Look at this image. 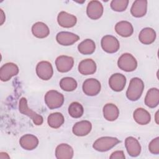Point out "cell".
Instances as JSON below:
<instances>
[{
  "label": "cell",
  "instance_id": "cell-27",
  "mask_svg": "<svg viewBox=\"0 0 159 159\" xmlns=\"http://www.w3.org/2000/svg\"><path fill=\"white\" fill-rule=\"evenodd\" d=\"M96 49V45L94 42L87 39L81 42L78 46V50L83 55H91L93 53Z\"/></svg>",
  "mask_w": 159,
  "mask_h": 159
},
{
  "label": "cell",
  "instance_id": "cell-32",
  "mask_svg": "<svg viewBox=\"0 0 159 159\" xmlns=\"http://www.w3.org/2000/svg\"><path fill=\"white\" fill-rule=\"evenodd\" d=\"M148 150L149 151L155 155H158L159 153V137H157L153 139L148 145Z\"/></svg>",
  "mask_w": 159,
  "mask_h": 159
},
{
  "label": "cell",
  "instance_id": "cell-31",
  "mask_svg": "<svg viewBox=\"0 0 159 159\" xmlns=\"http://www.w3.org/2000/svg\"><path fill=\"white\" fill-rule=\"evenodd\" d=\"M128 4V0H112L111 2V7L114 11L122 12L127 9Z\"/></svg>",
  "mask_w": 159,
  "mask_h": 159
},
{
  "label": "cell",
  "instance_id": "cell-29",
  "mask_svg": "<svg viewBox=\"0 0 159 159\" xmlns=\"http://www.w3.org/2000/svg\"><path fill=\"white\" fill-rule=\"evenodd\" d=\"M76 81L71 77L63 78L60 81V86L61 89L65 91H73L77 88Z\"/></svg>",
  "mask_w": 159,
  "mask_h": 159
},
{
  "label": "cell",
  "instance_id": "cell-4",
  "mask_svg": "<svg viewBox=\"0 0 159 159\" xmlns=\"http://www.w3.org/2000/svg\"><path fill=\"white\" fill-rule=\"evenodd\" d=\"M19 109L20 113L29 116L36 125H40L42 124L43 119L41 115L38 114L35 112L31 110L27 104V101L25 98H21L19 101Z\"/></svg>",
  "mask_w": 159,
  "mask_h": 159
},
{
  "label": "cell",
  "instance_id": "cell-20",
  "mask_svg": "<svg viewBox=\"0 0 159 159\" xmlns=\"http://www.w3.org/2000/svg\"><path fill=\"white\" fill-rule=\"evenodd\" d=\"M78 71L83 75L94 74L96 71V65L95 61L90 58L81 61L78 65Z\"/></svg>",
  "mask_w": 159,
  "mask_h": 159
},
{
  "label": "cell",
  "instance_id": "cell-10",
  "mask_svg": "<svg viewBox=\"0 0 159 159\" xmlns=\"http://www.w3.org/2000/svg\"><path fill=\"white\" fill-rule=\"evenodd\" d=\"M103 6L99 1H91L86 7V14L88 17L96 20L99 19L103 14Z\"/></svg>",
  "mask_w": 159,
  "mask_h": 159
},
{
  "label": "cell",
  "instance_id": "cell-12",
  "mask_svg": "<svg viewBox=\"0 0 159 159\" xmlns=\"http://www.w3.org/2000/svg\"><path fill=\"white\" fill-rule=\"evenodd\" d=\"M126 83L125 76L121 73H114L109 80V85L114 91L119 92L124 89Z\"/></svg>",
  "mask_w": 159,
  "mask_h": 159
},
{
  "label": "cell",
  "instance_id": "cell-14",
  "mask_svg": "<svg viewBox=\"0 0 159 159\" xmlns=\"http://www.w3.org/2000/svg\"><path fill=\"white\" fill-rule=\"evenodd\" d=\"M125 146L129 155L132 157L139 156L141 152L139 142L133 137H128L125 140Z\"/></svg>",
  "mask_w": 159,
  "mask_h": 159
},
{
  "label": "cell",
  "instance_id": "cell-7",
  "mask_svg": "<svg viewBox=\"0 0 159 159\" xmlns=\"http://www.w3.org/2000/svg\"><path fill=\"white\" fill-rule=\"evenodd\" d=\"M36 73L41 80L46 81L50 80L53 75L52 64L47 61H40L36 66Z\"/></svg>",
  "mask_w": 159,
  "mask_h": 159
},
{
  "label": "cell",
  "instance_id": "cell-25",
  "mask_svg": "<svg viewBox=\"0 0 159 159\" xmlns=\"http://www.w3.org/2000/svg\"><path fill=\"white\" fill-rule=\"evenodd\" d=\"M119 115V110L115 104L108 103L103 107V116L107 120L114 121L118 118Z\"/></svg>",
  "mask_w": 159,
  "mask_h": 159
},
{
  "label": "cell",
  "instance_id": "cell-17",
  "mask_svg": "<svg viewBox=\"0 0 159 159\" xmlns=\"http://www.w3.org/2000/svg\"><path fill=\"white\" fill-rule=\"evenodd\" d=\"M20 145L25 150H32L39 144L38 138L32 134H25L22 136L19 140Z\"/></svg>",
  "mask_w": 159,
  "mask_h": 159
},
{
  "label": "cell",
  "instance_id": "cell-23",
  "mask_svg": "<svg viewBox=\"0 0 159 159\" xmlns=\"http://www.w3.org/2000/svg\"><path fill=\"white\" fill-rule=\"evenodd\" d=\"M156 39L155 31L150 27H145L143 29L139 35V39L141 43L145 45H149L152 43Z\"/></svg>",
  "mask_w": 159,
  "mask_h": 159
},
{
  "label": "cell",
  "instance_id": "cell-1",
  "mask_svg": "<svg viewBox=\"0 0 159 159\" xmlns=\"http://www.w3.org/2000/svg\"><path fill=\"white\" fill-rule=\"evenodd\" d=\"M143 89L144 83L143 81L137 77L133 78L130 81L126 91V96L130 101H137L141 97Z\"/></svg>",
  "mask_w": 159,
  "mask_h": 159
},
{
  "label": "cell",
  "instance_id": "cell-33",
  "mask_svg": "<svg viewBox=\"0 0 159 159\" xmlns=\"http://www.w3.org/2000/svg\"><path fill=\"white\" fill-rule=\"evenodd\" d=\"M110 159H124L125 155L124 152L122 150H117L114 152L110 156Z\"/></svg>",
  "mask_w": 159,
  "mask_h": 159
},
{
  "label": "cell",
  "instance_id": "cell-16",
  "mask_svg": "<svg viewBox=\"0 0 159 159\" xmlns=\"http://www.w3.org/2000/svg\"><path fill=\"white\" fill-rule=\"evenodd\" d=\"M92 129V124L88 120H81L75 124L73 127V133L79 137L87 135Z\"/></svg>",
  "mask_w": 159,
  "mask_h": 159
},
{
  "label": "cell",
  "instance_id": "cell-24",
  "mask_svg": "<svg viewBox=\"0 0 159 159\" xmlns=\"http://www.w3.org/2000/svg\"><path fill=\"white\" fill-rule=\"evenodd\" d=\"M133 117L135 121L140 125H147L151 120L150 113L142 107L137 108L134 111Z\"/></svg>",
  "mask_w": 159,
  "mask_h": 159
},
{
  "label": "cell",
  "instance_id": "cell-3",
  "mask_svg": "<svg viewBox=\"0 0 159 159\" xmlns=\"http://www.w3.org/2000/svg\"><path fill=\"white\" fill-rule=\"evenodd\" d=\"M45 102L49 109H57L63 105L64 96L57 91L50 90L45 95Z\"/></svg>",
  "mask_w": 159,
  "mask_h": 159
},
{
  "label": "cell",
  "instance_id": "cell-26",
  "mask_svg": "<svg viewBox=\"0 0 159 159\" xmlns=\"http://www.w3.org/2000/svg\"><path fill=\"white\" fill-rule=\"evenodd\" d=\"M32 32L33 35L39 39H43L48 36L50 30L48 27L42 22H37L32 27Z\"/></svg>",
  "mask_w": 159,
  "mask_h": 159
},
{
  "label": "cell",
  "instance_id": "cell-13",
  "mask_svg": "<svg viewBox=\"0 0 159 159\" xmlns=\"http://www.w3.org/2000/svg\"><path fill=\"white\" fill-rule=\"evenodd\" d=\"M57 42L63 46L71 45L80 40V37L69 32H60L56 36Z\"/></svg>",
  "mask_w": 159,
  "mask_h": 159
},
{
  "label": "cell",
  "instance_id": "cell-15",
  "mask_svg": "<svg viewBox=\"0 0 159 159\" xmlns=\"http://www.w3.org/2000/svg\"><path fill=\"white\" fill-rule=\"evenodd\" d=\"M58 24L65 28H71L75 25L77 22L76 16L65 11H61L57 16Z\"/></svg>",
  "mask_w": 159,
  "mask_h": 159
},
{
  "label": "cell",
  "instance_id": "cell-6",
  "mask_svg": "<svg viewBox=\"0 0 159 159\" xmlns=\"http://www.w3.org/2000/svg\"><path fill=\"white\" fill-rule=\"evenodd\" d=\"M101 45L103 50L109 53L117 52L120 47L119 42L117 39L111 35L104 36L101 39Z\"/></svg>",
  "mask_w": 159,
  "mask_h": 159
},
{
  "label": "cell",
  "instance_id": "cell-21",
  "mask_svg": "<svg viewBox=\"0 0 159 159\" xmlns=\"http://www.w3.org/2000/svg\"><path fill=\"white\" fill-rule=\"evenodd\" d=\"M115 30L117 34L123 37H128L132 35L134 28L131 23L128 21L122 20L115 25Z\"/></svg>",
  "mask_w": 159,
  "mask_h": 159
},
{
  "label": "cell",
  "instance_id": "cell-30",
  "mask_svg": "<svg viewBox=\"0 0 159 159\" xmlns=\"http://www.w3.org/2000/svg\"><path fill=\"white\" fill-rule=\"evenodd\" d=\"M68 113L73 118H80L84 113V108L80 103L73 102L68 107Z\"/></svg>",
  "mask_w": 159,
  "mask_h": 159
},
{
  "label": "cell",
  "instance_id": "cell-28",
  "mask_svg": "<svg viewBox=\"0 0 159 159\" xmlns=\"http://www.w3.org/2000/svg\"><path fill=\"white\" fill-rule=\"evenodd\" d=\"M65 119L63 116L60 112H54L50 114L47 119L48 125L53 129H58L64 123Z\"/></svg>",
  "mask_w": 159,
  "mask_h": 159
},
{
  "label": "cell",
  "instance_id": "cell-11",
  "mask_svg": "<svg viewBox=\"0 0 159 159\" xmlns=\"http://www.w3.org/2000/svg\"><path fill=\"white\" fill-rule=\"evenodd\" d=\"M55 65L57 70L61 73L69 71L73 66L74 60L72 57L66 55H61L57 58Z\"/></svg>",
  "mask_w": 159,
  "mask_h": 159
},
{
  "label": "cell",
  "instance_id": "cell-8",
  "mask_svg": "<svg viewBox=\"0 0 159 159\" xmlns=\"http://www.w3.org/2000/svg\"><path fill=\"white\" fill-rule=\"evenodd\" d=\"M19 70L17 65L14 63H6L0 68V79L2 81H7L12 77L19 73Z\"/></svg>",
  "mask_w": 159,
  "mask_h": 159
},
{
  "label": "cell",
  "instance_id": "cell-19",
  "mask_svg": "<svg viewBox=\"0 0 159 159\" xmlns=\"http://www.w3.org/2000/svg\"><path fill=\"white\" fill-rule=\"evenodd\" d=\"M73 155V148L67 143H61L55 149V157L57 159H71Z\"/></svg>",
  "mask_w": 159,
  "mask_h": 159
},
{
  "label": "cell",
  "instance_id": "cell-22",
  "mask_svg": "<svg viewBox=\"0 0 159 159\" xmlns=\"http://www.w3.org/2000/svg\"><path fill=\"white\" fill-rule=\"evenodd\" d=\"M159 103V90L156 88L150 89L145 98V104L150 108H154Z\"/></svg>",
  "mask_w": 159,
  "mask_h": 159
},
{
  "label": "cell",
  "instance_id": "cell-34",
  "mask_svg": "<svg viewBox=\"0 0 159 159\" xmlns=\"http://www.w3.org/2000/svg\"><path fill=\"white\" fill-rule=\"evenodd\" d=\"M1 25H2V24L4 23V20H5V15L4 14L3 11L1 9Z\"/></svg>",
  "mask_w": 159,
  "mask_h": 159
},
{
  "label": "cell",
  "instance_id": "cell-2",
  "mask_svg": "<svg viewBox=\"0 0 159 159\" xmlns=\"http://www.w3.org/2000/svg\"><path fill=\"white\" fill-rule=\"evenodd\" d=\"M120 142V141L116 137H102L94 142L93 147L98 152H104L109 150Z\"/></svg>",
  "mask_w": 159,
  "mask_h": 159
},
{
  "label": "cell",
  "instance_id": "cell-18",
  "mask_svg": "<svg viewBox=\"0 0 159 159\" xmlns=\"http://www.w3.org/2000/svg\"><path fill=\"white\" fill-rule=\"evenodd\" d=\"M147 11V1L136 0L134 2L130 8V12L135 17L144 16Z\"/></svg>",
  "mask_w": 159,
  "mask_h": 159
},
{
  "label": "cell",
  "instance_id": "cell-5",
  "mask_svg": "<svg viewBox=\"0 0 159 159\" xmlns=\"http://www.w3.org/2000/svg\"><path fill=\"white\" fill-rule=\"evenodd\" d=\"M117 65L120 70L124 71L130 72L137 68V61L132 55L129 53H125L119 58Z\"/></svg>",
  "mask_w": 159,
  "mask_h": 159
},
{
  "label": "cell",
  "instance_id": "cell-9",
  "mask_svg": "<svg viewBox=\"0 0 159 159\" xmlns=\"http://www.w3.org/2000/svg\"><path fill=\"white\" fill-rule=\"evenodd\" d=\"M100 82L94 78H88L83 84V91L84 93L89 96L97 95L101 91Z\"/></svg>",
  "mask_w": 159,
  "mask_h": 159
}]
</instances>
